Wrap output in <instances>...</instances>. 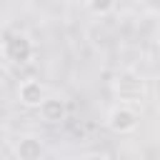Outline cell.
<instances>
[{
	"mask_svg": "<svg viewBox=\"0 0 160 160\" xmlns=\"http://www.w3.org/2000/svg\"><path fill=\"white\" fill-rule=\"evenodd\" d=\"M0 58L10 65H25L35 58V42L28 32H8L0 42Z\"/></svg>",
	"mask_w": 160,
	"mask_h": 160,
	"instance_id": "obj_1",
	"label": "cell"
},
{
	"mask_svg": "<svg viewBox=\"0 0 160 160\" xmlns=\"http://www.w3.org/2000/svg\"><path fill=\"white\" fill-rule=\"evenodd\" d=\"M105 125H108V130H112V132H118V135H128V132L138 130V125H140V112H138L135 105L118 102V105H112V108L108 110Z\"/></svg>",
	"mask_w": 160,
	"mask_h": 160,
	"instance_id": "obj_2",
	"label": "cell"
},
{
	"mask_svg": "<svg viewBox=\"0 0 160 160\" xmlns=\"http://www.w3.org/2000/svg\"><path fill=\"white\" fill-rule=\"evenodd\" d=\"M112 90L118 102H125V105H138L145 98V82L135 72H120L112 82Z\"/></svg>",
	"mask_w": 160,
	"mask_h": 160,
	"instance_id": "obj_3",
	"label": "cell"
},
{
	"mask_svg": "<svg viewBox=\"0 0 160 160\" xmlns=\"http://www.w3.org/2000/svg\"><path fill=\"white\" fill-rule=\"evenodd\" d=\"M45 98H48V88H45L38 78H25V80H20V85H18V100H20V105H25V108H30V110H38Z\"/></svg>",
	"mask_w": 160,
	"mask_h": 160,
	"instance_id": "obj_4",
	"label": "cell"
},
{
	"mask_svg": "<svg viewBox=\"0 0 160 160\" xmlns=\"http://www.w3.org/2000/svg\"><path fill=\"white\" fill-rule=\"evenodd\" d=\"M38 112H40V118H42L48 125L62 122V120L68 118V100H65L62 95H52V92H48V98L40 102Z\"/></svg>",
	"mask_w": 160,
	"mask_h": 160,
	"instance_id": "obj_5",
	"label": "cell"
},
{
	"mask_svg": "<svg viewBox=\"0 0 160 160\" xmlns=\"http://www.w3.org/2000/svg\"><path fill=\"white\" fill-rule=\"evenodd\" d=\"M12 152H15V160H45V148L35 135H22L15 142Z\"/></svg>",
	"mask_w": 160,
	"mask_h": 160,
	"instance_id": "obj_6",
	"label": "cell"
},
{
	"mask_svg": "<svg viewBox=\"0 0 160 160\" xmlns=\"http://www.w3.org/2000/svg\"><path fill=\"white\" fill-rule=\"evenodd\" d=\"M115 5H118V0H88V10L95 15H108L115 10Z\"/></svg>",
	"mask_w": 160,
	"mask_h": 160,
	"instance_id": "obj_7",
	"label": "cell"
},
{
	"mask_svg": "<svg viewBox=\"0 0 160 160\" xmlns=\"http://www.w3.org/2000/svg\"><path fill=\"white\" fill-rule=\"evenodd\" d=\"M82 160H108V155H105V152H90V155H85Z\"/></svg>",
	"mask_w": 160,
	"mask_h": 160,
	"instance_id": "obj_8",
	"label": "cell"
},
{
	"mask_svg": "<svg viewBox=\"0 0 160 160\" xmlns=\"http://www.w3.org/2000/svg\"><path fill=\"white\" fill-rule=\"evenodd\" d=\"M5 78H8V65H5V60L0 58V85L5 82Z\"/></svg>",
	"mask_w": 160,
	"mask_h": 160,
	"instance_id": "obj_9",
	"label": "cell"
}]
</instances>
